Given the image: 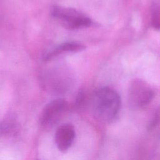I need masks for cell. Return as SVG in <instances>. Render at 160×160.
Instances as JSON below:
<instances>
[{
    "instance_id": "obj_1",
    "label": "cell",
    "mask_w": 160,
    "mask_h": 160,
    "mask_svg": "<svg viewBox=\"0 0 160 160\" xmlns=\"http://www.w3.org/2000/svg\"><path fill=\"white\" fill-rule=\"evenodd\" d=\"M121 98L118 93L109 87L97 90L92 97V108L96 116L101 120L110 121L118 114Z\"/></svg>"
},
{
    "instance_id": "obj_2",
    "label": "cell",
    "mask_w": 160,
    "mask_h": 160,
    "mask_svg": "<svg viewBox=\"0 0 160 160\" xmlns=\"http://www.w3.org/2000/svg\"><path fill=\"white\" fill-rule=\"evenodd\" d=\"M41 80L42 87L54 94L65 93L74 83V78L70 70L62 66H54L44 70Z\"/></svg>"
},
{
    "instance_id": "obj_3",
    "label": "cell",
    "mask_w": 160,
    "mask_h": 160,
    "mask_svg": "<svg viewBox=\"0 0 160 160\" xmlns=\"http://www.w3.org/2000/svg\"><path fill=\"white\" fill-rule=\"evenodd\" d=\"M51 16L61 26L69 29L88 28L92 24V20L86 14L71 8L54 6L51 9Z\"/></svg>"
},
{
    "instance_id": "obj_4",
    "label": "cell",
    "mask_w": 160,
    "mask_h": 160,
    "mask_svg": "<svg viewBox=\"0 0 160 160\" xmlns=\"http://www.w3.org/2000/svg\"><path fill=\"white\" fill-rule=\"evenodd\" d=\"M153 96V90L146 82L136 79L131 82L128 89V99L131 106L139 108L147 106Z\"/></svg>"
},
{
    "instance_id": "obj_5",
    "label": "cell",
    "mask_w": 160,
    "mask_h": 160,
    "mask_svg": "<svg viewBox=\"0 0 160 160\" xmlns=\"http://www.w3.org/2000/svg\"><path fill=\"white\" fill-rule=\"evenodd\" d=\"M75 138L74 127L69 124L59 126L55 132V142L61 151H67L72 145Z\"/></svg>"
},
{
    "instance_id": "obj_6",
    "label": "cell",
    "mask_w": 160,
    "mask_h": 160,
    "mask_svg": "<svg viewBox=\"0 0 160 160\" xmlns=\"http://www.w3.org/2000/svg\"><path fill=\"white\" fill-rule=\"evenodd\" d=\"M68 104L63 99L58 98L48 103L44 108L42 112L41 121L44 124L52 121L59 115L64 112L68 109Z\"/></svg>"
},
{
    "instance_id": "obj_7",
    "label": "cell",
    "mask_w": 160,
    "mask_h": 160,
    "mask_svg": "<svg viewBox=\"0 0 160 160\" xmlns=\"http://www.w3.org/2000/svg\"><path fill=\"white\" fill-rule=\"evenodd\" d=\"M86 46L78 41H66L55 46L44 56L45 61H50L59 54L66 52H79L84 50Z\"/></svg>"
},
{
    "instance_id": "obj_8",
    "label": "cell",
    "mask_w": 160,
    "mask_h": 160,
    "mask_svg": "<svg viewBox=\"0 0 160 160\" xmlns=\"http://www.w3.org/2000/svg\"><path fill=\"white\" fill-rule=\"evenodd\" d=\"M151 24L153 29L158 31L160 28V15L159 8L158 5L155 4L151 11Z\"/></svg>"
}]
</instances>
